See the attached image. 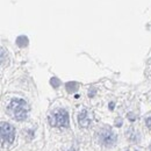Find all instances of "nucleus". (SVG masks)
<instances>
[{"instance_id": "nucleus-1", "label": "nucleus", "mask_w": 151, "mask_h": 151, "mask_svg": "<svg viewBox=\"0 0 151 151\" xmlns=\"http://www.w3.org/2000/svg\"><path fill=\"white\" fill-rule=\"evenodd\" d=\"M7 112L13 119H15L18 121H23L27 119L29 108L24 100L17 98L9 102V105L7 107Z\"/></svg>"}, {"instance_id": "nucleus-2", "label": "nucleus", "mask_w": 151, "mask_h": 151, "mask_svg": "<svg viewBox=\"0 0 151 151\" xmlns=\"http://www.w3.org/2000/svg\"><path fill=\"white\" fill-rule=\"evenodd\" d=\"M49 123L52 127L66 128L69 127V114L65 109H62V108L56 109L49 116Z\"/></svg>"}, {"instance_id": "nucleus-3", "label": "nucleus", "mask_w": 151, "mask_h": 151, "mask_svg": "<svg viewBox=\"0 0 151 151\" xmlns=\"http://www.w3.org/2000/svg\"><path fill=\"white\" fill-rule=\"evenodd\" d=\"M15 138V130L12 127V124L7 123V122H2L1 123V141L4 145H8L12 144L14 142Z\"/></svg>"}, {"instance_id": "nucleus-4", "label": "nucleus", "mask_w": 151, "mask_h": 151, "mask_svg": "<svg viewBox=\"0 0 151 151\" xmlns=\"http://www.w3.org/2000/svg\"><path fill=\"white\" fill-rule=\"evenodd\" d=\"M116 139H117L116 135L109 128H104L99 132V141L105 147H113L116 143Z\"/></svg>"}, {"instance_id": "nucleus-5", "label": "nucleus", "mask_w": 151, "mask_h": 151, "mask_svg": "<svg viewBox=\"0 0 151 151\" xmlns=\"http://www.w3.org/2000/svg\"><path fill=\"white\" fill-rule=\"evenodd\" d=\"M78 122L81 127H87L90 123H91V119L88 117L87 112H81L78 115Z\"/></svg>"}, {"instance_id": "nucleus-6", "label": "nucleus", "mask_w": 151, "mask_h": 151, "mask_svg": "<svg viewBox=\"0 0 151 151\" xmlns=\"http://www.w3.org/2000/svg\"><path fill=\"white\" fill-rule=\"evenodd\" d=\"M17 44L19 45L20 48H23V47H27L28 45V38L26 36H19L17 38Z\"/></svg>"}, {"instance_id": "nucleus-7", "label": "nucleus", "mask_w": 151, "mask_h": 151, "mask_svg": "<svg viewBox=\"0 0 151 151\" xmlns=\"http://www.w3.org/2000/svg\"><path fill=\"white\" fill-rule=\"evenodd\" d=\"M78 88V84L77 83H68L66 84V90L68 92H75Z\"/></svg>"}, {"instance_id": "nucleus-8", "label": "nucleus", "mask_w": 151, "mask_h": 151, "mask_svg": "<svg viewBox=\"0 0 151 151\" xmlns=\"http://www.w3.org/2000/svg\"><path fill=\"white\" fill-rule=\"evenodd\" d=\"M50 83H51V85H52V86H54L55 88H56V87H58V86H59V81H58V79H57V78H52Z\"/></svg>"}, {"instance_id": "nucleus-9", "label": "nucleus", "mask_w": 151, "mask_h": 151, "mask_svg": "<svg viewBox=\"0 0 151 151\" xmlns=\"http://www.w3.org/2000/svg\"><path fill=\"white\" fill-rule=\"evenodd\" d=\"M147 126H148V127L151 129V115L148 117V119H147Z\"/></svg>"}]
</instances>
